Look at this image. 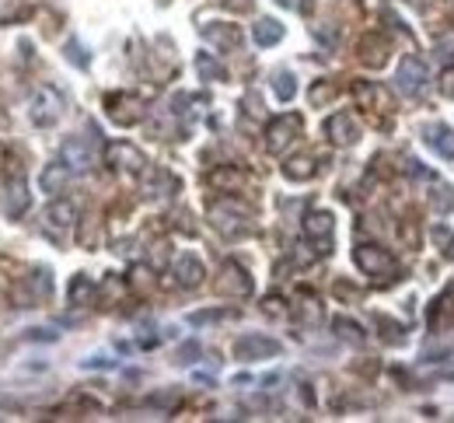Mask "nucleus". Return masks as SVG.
I'll return each instance as SVG.
<instances>
[{"label": "nucleus", "mask_w": 454, "mask_h": 423, "mask_svg": "<svg viewBox=\"0 0 454 423\" xmlns=\"http://www.w3.org/2000/svg\"><path fill=\"white\" fill-rule=\"evenodd\" d=\"M63 109H67V101H63L60 91H56V88H39V91L32 95L28 116H32L35 126H52V123H60Z\"/></svg>", "instance_id": "1"}, {"label": "nucleus", "mask_w": 454, "mask_h": 423, "mask_svg": "<svg viewBox=\"0 0 454 423\" xmlns=\"http://www.w3.org/2000/svg\"><path fill=\"white\" fill-rule=\"evenodd\" d=\"M283 346L262 333H245L238 343H235V357L238 360H262V357H276Z\"/></svg>", "instance_id": "2"}, {"label": "nucleus", "mask_w": 454, "mask_h": 423, "mask_svg": "<svg viewBox=\"0 0 454 423\" xmlns=\"http://www.w3.org/2000/svg\"><path fill=\"white\" fill-rule=\"evenodd\" d=\"M353 259H357V266H360L364 273H371V277L395 273V259H391L384 248H377V245H360V248L353 252Z\"/></svg>", "instance_id": "3"}, {"label": "nucleus", "mask_w": 454, "mask_h": 423, "mask_svg": "<svg viewBox=\"0 0 454 423\" xmlns=\"http://www.w3.org/2000/svg\"><path fill=\"white\" fill-rule=\"evenodd\" d=\"M395 81H399V91H402V95H423V88H426V63L416 60V57H406Z\"/></svg>", "instance_id": "4"}, {"label": "nucleus", "mask_w": 454, "mask_h": 423, "mask_svg": "<svg viewBox=\"0 0 454 423\" xmlns=\"http://www.w3.org/2000/svg\"><path fill=\"white\" fill-rule=\"evenodd\" d=\"M325 133H328L332 144H339V147H350V144L360 140V126H357V119H353L350 112H335V116L325 123Z\"/></svg>", "instance_id": "5"}, {"label": "nucleus", "mask_w": 454, "mask_h": 423, "mask_svg": "<svg viewBox=\"0 0 454 423\" xmlns=\"http://www.w3.org/2000/svg\"><path fill=\"white\" fill-rule=\"evenodd\" d=\"M63 165H67L70 172H88V168L95 165V150H91L81 137H70V140L63 144Z\"/></svg>", "instance_id": "6"}, {"label": "nucleus", "mask_w": 454, "mask_h": 423, "mask_svg": "<svg viewBox=\"0 0 454 423\" xmlns=\"http://www.w3.org/2000/svg\"><path fill=\"white\" fill-rule=\"evenodd\" d=\"M297 130H301V119H297V116H279V119H273V126H269V150L279 154L283 147L297 137Z\"/></svg>", "instance_id": "7"}, {"label": "nucleus", "mask_w": 454, "mask_h": 423, "mask_svg": "<svg viewBox=\"0 0 454 423\" xmlns=\"http://www.w3.org/2000/svg\"><path fill=\"white\" fill-rule=\"evenodd\" d=\"M423 137H426V144H430L440 157L454 161V130H451V126H444V123H430V126H423Z\"/></svg>", "instance_id": "8"}, {"label": "nucleus", "mask_w": 454, "mask_h": 423, "mask_svg": "<svg viewBox=\"0 0 454 423\" xmlns=\"http://www.w3.org/2000/svg\"><path fill=\"white\" fill-rule=\"evenodd\" d=\"M0 206H4V214H11V217H21V214H25V210H28L25 179H14V182H8V189H4V199H0Z\"/></svg>", "instance_id": "9"}, {"label": "nucleus", "mask_w": 454, "mask_h": 423, "mask_svg": "<svg viewBox=\"0 0 454 423\" xmlns=\"http://www.w3.org/2000/svg\"><path fill=\"white\" fill-rule=\"evenodd\" d=\"M108 161L116 168H130V172H140L144 168V154L133 150L130 144H112L108 147Z\"/></svg>", "instance_id": "10"}, {"label": "nucleus", "mask_w": 454, "mask_h": 423, "mask_svg": "<svg viewBox=\"0 0 454 423\" xmlns=\"http://www.w3.org/2000/svg\"><path fill=\"white\" fill-rule=\"evenodd\" d=\"M67 182H70V168H67V165H46L42 175H39V186H42L46 193H52V196L63 193Z\"/></svg>", "instance_id": "11"}, {"label": "nucleus", "mask_w": 454, "mask_h": 423, "mask_svg": "<svg viewBox=\"0 0 454 423\" xmlns=\"http://www.w3.org/2000/svg\"><path fill=\"white\" fill-rule=\"evenodd\" d=\"M175 277H179L182 287H199V280H203V262H199L196 255H179Z\"/></svg>", "instance_id": "12"}, {"label": "nucleus", "mask_w": 454, "mask_h": 423, "mask_svg": "<svg viewBox=\"0 0 454 423\" xmlns=\"http://www.w3.org/2000/svg\"><path fill=\"white\" fill-rule=\"evenodd\" d=\"M70 224H74V206H67V203H52V206L46 210V228H49V231L63 235Z\"/></svg>", "instance_id": "13"}, {"label": "nucleus", "mask_w": 454, "mask_h": 423, "mask_svg": "<svg viewBox=\"0 0 454 423\" xmlns=\"http://www.w3.org/2000/svg\"><path fill=\"white\" fill-rule=\"evenodd\" d=\"M203 35L210 39V42H217L220 49H238V42H241V32L235 28V25H210V28H203Z\"/></svg>", "instance_id": "14"}, {"label": "nucleus", "mask_w": 454, "mask_h": 423, "mask_svg": "<svg viewBox=\"0 0 454 423\" xmlns=\"http://www.w3.org/2000/svg\"><path fill=\"white\" fill-rule=\"evenodd\" d=\"M252 39H255L259 46H276V42L283 39V25L273 21V18H262V21L252 25Z\"/></svg>", "instance_id": "15"}, {"label": "nucleus", "mask_w": 454, "mask_h": 423, "mask_svg": "<svg viewBox=\"0 0 454 423\" xmlns=\"http://www.w3.org/2000/svg\"><path fill=\"white\" fill-rule=\"evenodd\" d=\"M224 273H227V277H235V280H220V291H235L238 297H245V294L252 291V280H248V273H245L241 266H235V262H227V266H224Z\"/></svg>", "instance_id": "16"}, {"label": "nucleus", "mask_w": 454, "mask_h": 423, "mask_svg": "<svg viewBox=\"0 0 454 423\" xmlns=\"http://www.w3.org/2000/svg\"><path fill=\"white\" fill-rule=\"evenodd\" d=\"M304 235L308 238H332V214H325V210H315V214H308L304 221Z\"/></svg>", "instance_id": "17"}, {"label": "nucleus", "mask_w": 454, "mask_h": 423, "mask_svg": "<svg viewBox=\"0 0 454 423\" xmlns=\"http://www.w3.org/2000/svg\"><path fill=\"white\" fill-rule=\"evenodd\" d=\"M273 91H276L279 101H290V98L297 95V81H294V74H290V70H279V74L273 77Z\"/></svg>", "instance_id": "18"}, {"label": "nucleus", "mask_w": 454, "mask_h": 423, "mask_svg": "<svg viewBox=\"0 0 454 423\" xmlns=\"http://www.w3.org/2000/svg\"><path fill=\"white\" fill-rule=\"evenodd\" d=\"M430 206L437 210V214H451V210H454V189L451 186H437L430 193Z\"/></svg>", "instance_id": "19"}, {"label": "nucleus", "mask_w": 454, "mask_h": 423, "mask_svg": "<svg viewBox=\"0 0 454 423\" xmlns=\"http://www.w3.org/2000/svg\"><path fill=\"white\" fill-rule=\"evenodd\" d=\"M196 67H199V74H203L206 81H220V77H224V67H220V63H213V60L206 57V52H199V57H196Z\"/></svg>", "instance_id": "20"}, {"label": "nucleus", "mask_w": 454, "mask_h": 423, "mask_svg": "<svg viewBox=\"0 0 454 423\" xmlns=\"http://www.w3.org/2000/svg\"><path fill=\"white\" fill-rule=\"evenodd\" d=\"M311 175H315V168H311L308 157H297V161L287 165V179H311Z\"/></svg>", "instance_id": "21"}, {"label": "nucleus", "mask_w": 454, "mask_h": 423, "mask_svg": "<svg viewBox=\"0 0 454 423\" xmlns=\"http://www.w3.org/2000/svg\"><path fill=\"white\" fill-rule=\"evenodd\" d=\"M335 329H339V333H343L346 340H357V343L364 340V329H360V326H353L350 319H335Z\"/></svg>", "instance_id": "22"}, {"label": "nucleus", "mask_w": 454, "mask_h": 423, "mask_svg": "<svg viewBox=\"0 0 454 423\" xmlns=\"http://www.w3.org/2000/svg\"><path fill=\"white\" fill-rule=\"evenodd\" d=\"M217 319H231V311H196L193 322L203 326V322H217Z\"/></svg>", "instance_id": "23"}, {"label": "nucleus", "mask_w": 454, "mask_h": 423, "mask_svg": "<svg viewBox=\"0 0 454 423\" xmlns=\"http://www.w3.org/2000/svg\"><path fill=\"white\" fill-rule=\"evenodd\" d=\"M440 95L454 98V67H447V70L440 74Z\"/></svg>", "instance_id": "24"}, {"label": "nucleus", "mask_w": 454, "mask_h": 423, "mask_svg": "<svg viewBox=\"0 0 454 423\" xmlns=\"http://www.w3.org/2000/svg\"><path fill=\"white\" fill-rule=\"evenodd\" d=\"M193 357H199V346H196V343H186V346L179 350V364H193Z\"/></svg>", "instance_id": "25"}, {"label": "nucleus", "mask_w": 454, "mask_h": 423, "mask_svg": "<svg viewBox=\"0 0 454 423\" xmlns=\"http://www.w3.org/2000/svg\"><path fill=\"white\" fill-rule=\"evenodd\" d=\"M67 49H70V60H74V63H77V67H88V57H84V49H81V46H77V42H70V46H67Z\"/></svg>", "instance_id": "26"}, {"label": "nucleus", "mask_w": 454, "mask_h": 423, "mask_svg": "<svg viewBox=\"0 0 454 423\" xmlns=\"http://www.w3.org/2000/svg\"><path fill=\"white\" fill-rule=\"evenodd\" d=\"M88 291H91V284H88L84 277H81V280H74V287H70V294H74V301H81V297H84Z\"/></svg>", "instance_id": "27"}, {"label": "nucleus", "mask_w": 454, "mask_h": 423, "mask_svg": "<svg viewBox=\"0 0 454 423\" xmlns=\"http://www.w3.org/2000/svg\"><path fill=\"white\" fill-rule=\"evenodd\" d=\"M311 98H315V101H325V98H332V88H325V84L318 88V84H315V91H311Z\"/></svg>", "instance_id": "28"}, {"label": "nucleus", "mask_w": 454, "mask_h": 423, "mask_svg": "<svg viewBox=\"0 0 454 423\" xmlns=\"http://www.w3.org/2000/svg\"><path fill=\"white\" fill-rule=\"evenodd\" d=\"M451 255H454V245H451Z\"/></svg>", "instance_id": "29"}]
</instances>
